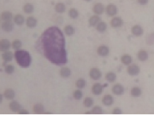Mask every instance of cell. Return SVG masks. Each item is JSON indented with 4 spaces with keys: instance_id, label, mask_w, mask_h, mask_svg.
Instances as JSON below:
<instances>
[{
    "instance_id": "7",
    "label": "cell",
    "mask_w": 154,
    "mask_h": 116,
    "mask_svg": "<svg viewBox=\"0 0 154 116\" xmlns=\"http://www.w3.org/2000/svg\"><path fill=\"white\" fill-rule=\"evenodd\" d=\"M124 87L122 84H116L112 87V92L116 96H121L124 93Z\"/></svg>"
},
{
    "instance_id": "41",
    "label": "cell",
    "mask_w": 154,
    "mask_h": 116,
    "mask_svg": "<svg viewBox=\"0 0 154 116\" xmlns=\"http://www.w3.org/2000/svg\"><path fill=\"white\" fill-rule=\"evenodd\" d=\"M138 1V3L140 4H141V5H145L147 3H148V1L149 0H137Z\"/></svg>"
},
{
    "instance_id": "21",
    "label": "cell",
    "mask_w": 154,
    "mask_h": 116,
    "mask_svg": "<svg viewBox=\"0 0 154 116\" xmlns=\"http://www.w3.org/2000/svg\"><path fill=\"white\" fill-rule=\"evenodd\" d=\"M4 96L7 99H14L15 97H16V92H15L14 90H12V89H7V90H5V91H4Z\"/></svg>"
},
{
    "instance_id": "28",
    "label": "cell",
    "mask_w": 154,
    "mask_h": 116,
    "mask_svg": "<svg viewBox=\"0 0 154 116\" xmlns=\"http://www.w3.org/2000/svg\"><path fill=\"white\" fill-rule=\"evenodd\" d=\"M74 32H75V29H74L73 26L68 25L64 27V33L68 36H72L74 33Z\"/></svg>"
},
{
    "instance_id": "16",
    "label": "cell",
    "mask_w": 154,
    "mask_h": 116,
    "mask_svg": "<svg viewBox=\"0 0 154 116\" xmlns=\"http://www.w3.org/2000/svg\"><path fill=\"white\" fill-rule=\"evenodd\" d=\"M10 47V43L8 39H2L0 40V50L4 52L6 50H9Z\"/></svg>"
},
{
    "instance_id": "24",
    "label": "cell",
    "mask_w": 154,
    "mask_h": 116,
    "mask_svg": "<svg viewBox=\"0 0 154 116\" xmlns=\"http://www.w3.org/2000/svg\"><path fill=\"white\" fill-rule=\"evenodd\" d=\"M106 80L110 83H113L116 80V74L113 73V72H109L107 73L106 75Z\"/></svg>"
},
{
    "instance_id": "3",
    "label": "cell",
    "mask_w": 154,
    "mask_h": 116,
    "mask_svg": "<svg viewBox=\"0 0 154 116\" xmlns=\"http://www.w3.org/2000/svg\"><path fill=\"white\" fill-rule=\"evenodd\" d=\"M127 72L131 76H137L140 73V67L138 65L131 63L127 68Z\"/></svg>"
},
{
    "instance_id": "13",
    "label": "cell",
    "mask_w": 154,
    "mask_h": 116,
    "mask_svg": "<svg viewBox=\"0 0 154 116\" xmlns=\"http://www.w3.org/2000/svg\"><path fill=\"white\" fill-rule=\"evenodd\" d=\"M1 27L4 31L9 33L14 29V25L12 24V22H10V21H4L2 23Z\"/></svg>"
},
{
    "instance_id": "10",
    "label": "cell",
    "mask_w": 154,
    "mask_h": 116,
    "mask_svg": "<svg viewBox=\"0 0 154 116\" xmlns=\"http://www.w3.org/2000/svg\"><path fill=\"white\" fill-rule=\"evenodd\" d=\"M122 24H123V21L121 17H114L111 21V26L114 28L120 27V26H122Z\"/></svg>"
},
{
    "instance_id": "18",
    "label": "cell",
    "mask_w": 154,
    "mask_h": 116,
    "mask_svg": "<svg viewBox=\"0 0 154 116\" xmlns=\"http://www.w3.org/2000/svg\"><path fill=\"white\" fill-rule=\"evenodd\" d=\"M2 58H3V60L4 61V62H10V61L13 60L14 55H13L12 52L6 50V51H4V52L2 54Z\"/></svg>"
},
{
    "instance_id": "9",
    "label": "cell",
    "mask_w": 154,
    "mask_h": 116,
    "mask_svg": "<svg viewBox=\"0 0 154 116\" xmlns=\"http://www.w3.org/2000/svg\"><path fill=\"white\" fill-rule=\"evenodd\" d=\"M103 84L99 83H95L93 85V88H92V91L94 95L96 96H98V95H101L102 92H103Z\"/></svg>"
},
{
    "instance_id": "15",
    "label": "cell",
    "mask_w": 154,
    "mask_h": 116,
    "mask_svg": "<svg viewBox=\"0 0 154 116\" xmlns=\"http://www.w3.org/2000/svg\"><path fill=\"white\" fill-rule=\"evenodd\" d=\"M9 107V109H10L12 112H16H16H19V110L22 108L21 104H20L18 102H16V101H12V102H10Z\"/></svg>"
},
{
    "instance_id": "36",
    "label": "cell",
    "mask_w": 154,
    "mask_h": 116,
    "mask_svg": "<svg viewBox=\"0 0 154 116\" xmlns=\"http://www.w3.org/2000/svg\"><path fill=\"white\" fill-rule=\"evenodd\" d=\"M22 43L20 41L19 39H16V40H14L13 43L11 44L12 48L15 49V50H19V49L22 47Z\"/></svg>"
},
{
    "instance_id": "37",
    "label": "cell",
    "mask_w": 154,
    "mask_h": 116,
    "mask_svg": "<svg viewBox=\"0 0 154 116\" xmlns=\"http://www.w3.org/2000/svg\"><path fill=\"white\" fill-rule=\"evenodd\" d=\"M91 113L93 114V115H101V114H103V109L99 106H95L92 109Z\"/></svg>"
},
{
    "instance_id": "2",
    "label": "cell",
    "mask_w": 154,
    "mask_h": 116,
    "mask_svg": "<svg viewBox=\"0 0 154 116\" xmlns=\"http://www.w3.org/2000/svg\"><path fill=\"white\" fill-rule=\"evenodd\" d=\"M15 57H16V62L18 65L22 67H28L31 65L32 62V57L31 55L25 50H16L15 53Z\"/></svg>"
},
{
    "instance_id": "14",
    "label": "cell",
    "mask_w": 154,
    "mask_h": 116,
    "mask_svg": "<svg viewBox=\"0 0 154 116\" xmlns=\"http://www.w3.org/2000/svg\"><path fill=\"white\" fill-rule=\"evenodd\" d=\"M114 102V98L111 95H106L103 98H102V103L105 106H111L112 105Z\"/></svg>"
},
{
    "instance_id": "5",
    "label": "cell",
    "mask_w": 154,
    "mask_h": 116,
    "mask_svg": "<svg viewBox=\"0 0 154 116\" xmlns=\"http://www.w3.org/2000/svg\"><path fill=\"white\" fill-rule=\"evenodd\" d=\"M106 12L109 16H115L117 14V7L115 4H111L107 5L106 8Z\"/></svg>"
},
{
    "instance_id": "33",
    "label": "cell",
    "mask_w": 154,
    "mask_h": 116,
    "mask_svg": "<svg viewBox=\"0 0 154 116\" xmlns=\"http://www.w3.org/2000/svg\"><path fill=\"white\" fill-rule=\"evenodd\" d=\"M75 86L78 88V89H83V88H85V86H86V81L83 79H77L76 80V82H75Z\"/></svg>"
},
{
    "instance_id": "32",
    "label": "cell",
    "mask_w": 154,
    "mask_h": 116,
    "mask_svg": "<svg viewBox=\"0 0 154 116\" xmlns=\"http://www.w3.org/2000/svg\"><path fill=\"white\" fill-rule=\"evenodd\" d=\"M69 17H71L72 19H76L77 17L79 16V12H78V10L76 9H70L69 10Z\"/></svg>"
},
{
    "instance_id": "42",
    "label": "cell",
    "mask_w": 154,
    "mask_h": 116,
    "mask_svg": "<svg viewBox=\"0 0 154 116\" xmlns=\"http://www.w3.org/2000/svg\"><path fill=\"white\" fill-rule=\"evenodd\" d=\"M2 100H3V96H2V95L0 94V102H2Z\"/></svg>"
},
{
    "instance_id": "11",
    "label": "cell",
    "mask_w": 154,
    "mask_h": 116,
    "mask_svg": "<svg viewBox=\"0 0 154 116\" xmlns=\"http://www.w3.org/2000/svg\"><path fill=\"white\" fill-rule=\"evenodd\" d=\"M149 55L146 50H140L137 53V58L140 62H146L148 60Z\"/></svg>"
},
{
    "instance_id": "4",
    "label": "cell",
    "mask_w": 154,
    "mask_h": 116,
    "mask_svg": "<svg viewBox=\"0 0 154 116\" xmlns=\"http://www.w3.org/2000/svg\"><path fill=\"white\" fill-rule=\"evenodd\" d=\"M89 75L90 77H91V79H93V80H98V79H101L102 73H101V71L98 68L93 67V68H92L90 70Z\"/></svg>"
},
{
    "instance_id": "22",
    "label": "cell",
    "mask_w": 154,
    "mask_h": 116,
    "mask_svg": "<svg viewBox=\"0 0 154 116\" xmlns=\"http://www.w3.org/2000/svg\"><path fill=\"white\" fill-rule=\"evenodd\" d=\"M99 21H100V17L98 16V15H94V16H91L90 17L89 21H88L89 26H97V24Z\"/></svg>"
},
{
    "instance_id": "23",
    "label": "cell",
    "mask_w": 154,
    "mask_h": 116,
    "mask_svg": "<svg viewBox=\"0 0 154 116\" xmlns=\"http://www.w3.org/2000/svg\"><path fill=\"white\" fill-rule=\"evenodd\" d=\"M130 93H131V96H132V97H139L141 96L142 91H141V89L139 88V87H133V88L131 89Z\"/></svg>"
},
{
    "instance_id": "8",
    "label": "cell",
    "mask_w": 154,
    "mask_h": 116,
    "mask_svg": "<svg viewBox=\"0 0 154 116\" xmlns=\"http://www.w3.org/2000/svg\"><path fill=\"white\" fill-rule=\"evenodd\" d=\"M97 53L100 57H107L110 53V49L106 45H101L98 48Z\"/></svg>"
},
{
    "instance_id": "20",
    "label": "cell",
    "mask_w": 154,
    "mask_h": 116,
    "mask_svg": "<svg viewBox=\"0 0 154 116\" xmlns=\"http://www.w3.org/2000/svg\"><path fill=\"white\" fill-rule=\"evenodd\" d=\"M26 24L30 28L35 27L37 26V20L33 16L27 17V19L26 20Z\"/></svg>"
},
{
    "instance_id": "30",
    "label": "cell",
    "mask_w": 154,
    "mask_h": 116,
    "mask_svg": "<svg viewBox=\"0 0 154 116\" xmlns=\"http://www.w3.org/2000/svg\"><path fill=\"white\" fill-rule=\"evenodd\" d=\"M23 10H24V12L26 14H31L34 10V7H33V5L32 4H25L24 7H23Z\"/></svg>"
},
{
    "instance_id": "43",
    "label": "cell",
    "mask_w": 154,
    "mask_h": 116,
    "mask_svg": "<svg viewBox=\"0 0 154 116\" xmlns=\"http://www.w3.org/2000/svg\"><path fill=\"white\" fill-rule=\"evenodd\" d=\"M85 1H87V2H89V1H91V0H85Z\"/></svg>"
},
{
    "instance_id": "17",
    "label": "cell",
    "mask_w": 154,
    "mask_h": 116,
    "mask_svg": "<svg viewBox=\"0 0 154 116\" xmlns=\"http://www.w3.org/2000/svg\"><path fill=\"white\" fill-rule=\"evenodd\" d=\"M121 62H122V63L123 65L129 66V65H130V64L132 63L133 58H132V57H131L130 55H129V54H125V55L122 56V57H121Z\"/></svg>"
},
{
    "instance_id": "34",
    "label": "cell",
    "mask_w": 154,
    "mask_h": 116,
    "mask_svg": "<svg viewBox=\"0 0 154 116\" xmlns=\"http://www.w3.org/2000/svg\"><path fill=\"white\" fill-rule=\"evenodd\" d=\"M93 105V99L92 97H86L84 100V106L86 108H91Z\"/></svg>"
},
{
    "instance_id": "27",
    "label": "cell",
    "mask_w": 154,
    "mask_h": 116,
    "mask_svg": "<svg viewBox=\"0 0 154 116\" xmlns=\"http://www.w3.org/2000/svg\"><path fill=\"white\" fill-rule=\"evenodd\" d=\"M55 9H56V11H57V13L62 14V13H64L65 12L66 6H65L64 4H63V3H58L55 6Z\"/></svg>"
},
{
    "instance_id": "35",
    "label": "cell",
    "mask_w": 154,
    "mask_h": 116,
    "mask_svg": "<svg viewBox=\"0 0 154 116\" xmlns=\"http://www.w3.org/2000/svg\"><path fill=\"white\" fill-rule=\"evenodd\" d=\"M73 97L76 100L81 99L82 97H83V93H82V91H81V89H79V90H75V91H74Z\"/></svg>"
},
{
    "instance_id": "31",
    "label": "cell",
    "mask_w": 154,
    "mask_h": 116,
    "mask_svg": "<svg viewBox=\"0 0 154 116\" xmlns=\"http://www.w3.org/2000/svg\"><path fill=\"white\" fill-rule=\"evenodd\" d=\"M33 112L35 114H42L44 112V106L40 103L35 104L33 106Z\"/></svg>"
},
{
    "instance_id": "25",
    "label": "cell",
    "mask_w": 154,
    "mask_h": 116,
    "mask_svg": "<svg viewBox=\"0 0 154 116\" xmlns=\"http://www.w3.org/2000/svg\"><path fill=\"white\" fill-rule=\"evenodd\" d=\"M12 13L11 12H9V11H5V12H3L1 15H0V18L4 21H10L12 19Z\"/></svg>"
},
{
    "instance_id": "39",
    "label": "cell",
    "mask_w": 154,
    "mask_h": 116,
    "mask_svg": "<svg viewBox=\"0 0 154 116\" xmlns=\"http://www.w3.org/2000/svg\"><path fill=\"white\" fill-rule=\"evenodd\" d=\"M112 114H113V115H122V109L118 108H114L113 111H112Z\"/></svg>"
},
{
    "instance_id": "40",
    "label": "cell",
    "mask_w": 154,
    "mask_h": 116,
    "mask_svg": "<svg viewBox=\"0 0 154 116\" xmlns=\"http://www.w3.org/2000/svg\"><path fill=\"white\" fill-rule=\"evenodd\" d=\"M18 113H19L20 115H27V114H28V111L26 110V109H20Z\"/></svg>"
},
{
    "instance_id": "6",
    "label": "cell",
    "mask_w": 154,
    "mask_h": 116,
    "mask_svg": "<svg viewBox=\"0 0 154 116\" xmlns=\"http://www.w3.org/2000/svg\"><path fill=\"white\" fill-rule=\"evenodd\" d=\"M131 32H132V34L134 35L135 37H140L143 34V33H144V30H143V28H142L141 26L134 25L132 26Z\"/></svg>"
},
{
    "instance_id": "38",
    "label": "cell",
    "mask_w": 154,
    "mask_h": 116,
    "mask_svg": "<svg viewBox=\"0 0 154 116\" xmlns=\"http://www.w3.org/2000/svg\"><path fill=\"white\" fill-rule=\"evenodd\" d=\"M4 71L6 74H11L15 72V67L13 65H6L5 66V68H4Z\"/></svg>"
},
{
    "instance_id": "29",
    "label": "cell",
    "mask_w": 154,
    "mask_h": 116,
    "mask_svg": "<svg viewBox=\"0 0 154 116\" xmlns=\"http://www.w3.org/2000/svg\"><path fill=\"white\" fill-rule=\"evenodd\" d=\"M14 21H15V23L17 25L21 26L24 23V16H22V15H16V16L14 17Z\"/></svg>"
},
{
    "instance_id": "12",
    "label": "cell",
    "mask_w": 154,
    "mask_h": 116,
    "mask_svg": "<svg viewBox=\"0 0 154 116\" xmlns=\"http://www.w3.org/2000/svg\"><path fill=\"white\" fill-rule=\"evenodd\" d=\"M93 12H94L95 15L99 16V15H102V14L104 13V11H105V7H104V5H103L102 4L98 3V4H96L93 6Z\"/></svg>"
},
{
    "instance_id": "1",
    "label": "cell",
    "mask_w": 154,
    "mask_h": 116,
    "mask_svg": "<svg viewBox=\"0 0 154 116\" xmlns=\"http://www.w3.org/2000/svg\"><path fill=\"white\" fill-rule=\"evenodd\" d=\"M40 43L45 57L51 63L57 66L67 63L65 38L58 27L51 26L47 28L41 35Z\"/></svg>"
},
{
    "instance_id": "19",
    "label": "cell",
    "mask_w": 154,
    "mask_h": 116,
    "mask_svg": "<svg viewBox=\"0 0 154 116\" xmlns=\"http://www.w3.org/2000/svg\"><path fill=\"white\" fill-rule=\"evenodd\" d=\"M60 75H61L62 78L67 79L71 75V70L67 67H63L60 70Z\"/></svg>"
},
{
    "instance_id": "26",
    "label": "cell",
    "mask_w": 154,
    "mask_h": 116,
    "mask_svg": "<svg viewBox=\"0 0 154 116\" xmlns=\"http://www.w3.org/2000/svg\"><path fill=\"white\" fill-rule=\"evenodd\" d=\"M96 28L99 33H104L107 29V24L105 21H99L96 26Z\"/></svg>"
}]
</instances>
